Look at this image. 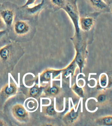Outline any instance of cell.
Segmentation results:
<instances>
[{"label":"cell","mask_w":112,"mask_h":126,"mask_svg":"<svg viewBox=\"0 0 112 126\" xmlns=\"http://www.w3.org/2000/svg\"><path fill=\"white\" fill-rule=\"evenodd\" d=\"M24 50L19 43L12 42L0 48V64L6 69L14 68L23 56Z\"/></svg>","instance_id":"cell-1"},{"label":"cell","mask_w":112,"mask_h":126,"mask_svg":"<svg viewBox=\"0 0 112 126\" xmlns=\"http://www.w3.org/2000/svg\"><path fill=\"white\" fill-rule=\"evenodd\" d=\"M62 9L67 14L73 23L75 30L74 36L77 37H81L82 33L79 26L80 14L77 0H65V4Z\"/></svg>","instance_id":"cell-2"},{"label":"cell","mask_w":112,"mask_h":126,"mask_svg":"<svg viewBox=\"0 0 112 126\" xmlns=\"http://www.w3.org/2000/svg\"><path fill=\"white\" fill-rule=\"evenodd\" d=\"M96 12L84 16H80L79 26L81 33L88 37L87 34L93 31L96 23V18L100 14Z\"/></svg>","instance_id":"cell-3"},{"label":"cell","mask_w":112,"mask_h":126,"mask_svg":"<svg viewBox=\"0 0 112 126\" xmlns=\"http://www.w3.org/2000/svg\"><path fill=\"white\" fill-rule=\"evenodd\" d=\"M18 87L13 82L8 83L0 91V105H3L11 98L16 95Z\"/></svg>","instance_id":"cell-4"},{"label":"cell","mask_w":112,"mask_h":126,"mask_svg":"<svg viewBox=\"0 0 112 126\" xmlns=\"http://www.w3.org/2000/svg\"><path fill=\"white\" fill-rule=\"evenodd\" d=\"M13 31L17 36L23 37L29 34L32 31L31 24L27 20H19L14 21Z\"/></svg>","instance_id":"cell-5"},{"label":"cell","mask_w":112,"mask_h":126,"mask_svg":"<svg viewBox=\"0 0 112 126\" xmlns=\"http://www.w3.org/2000/svg\"><path fill=\"white\" fill-rule=\"evenodd\" d=\"M12 113L14 119L21 124H26L29 121V113L21 104L14 105L12 109Z\"/></svg>","instance_id":"cell-6"},{"label":"cell","mask_w":112,"mask_h":126,"mask_svg":"<svg viewBox=\"0 0 112 126\" xmlns=\"http://www.w3.org/2000/svg\"><path fill=\"white\" fill-rule=\"evenodd\" d=\"M0 16L6 25L7 28H10L13 25L15 17V10L10 7L0 8Z\"/></svg>","instance_id":"cell-7"},{"label":"cell","mask_w":112,"mask_h":126,"mask_svg":"<svg viewBox=\"0 0 112 126\" xmlns=\"http://www.w3.org/2000/svg\"><path fill=\"white\" fill-rule=\"evenodd\" d=\"M91 6L97 12L101 13H111L112 7L103 0H87Z\"/></svg>","instance_id":"cell-8"},{"label":"cell","mask_w":112,"mask_h":126,"mask_svg":"<svg viewBox=\"0 0 112 126\" xmlns=\"http://www.w3.org/2000/svg\"><path fill=\"white\" fill-rule=\"evenodd\" d=\"M45 3L44 0H42L40 3L32 6L24 8L26 9L28 14L31 16H37L43 8Z\"/></svg>","instance_id":"cell-9"},{"label":"cell","mask_w":112,"mask_h":126,"mask_svg":"<svg viewBox=\"0 0 112 126\" xmlns=\"http://www.w3.org/2000/svg\"><path fill=\"white\" fill-rule=\"evenodd\" d=\"M51 3L54 7L58 9H62L64 6L65 0H50Z\"/></svg>","instance_id":"cell-10"},{"label":"cell","mask_w":112,"mask_h":126,"mask_svg":"<svg viewBox=\"0 0 112 126\" xmlns=\"http://www.w3.org/2000/svg\"><path fill=\"white\" fill-rule=\"evenodd\" d=\"M38 93L39 90L37 88L34 86L29 89L27 94L28 97L35 99L34 97L37 95Z\"/></svg>","instance_id":"cell-11"},{"label":"cell","mask_w":112,"mask_h":126,"mask_svg":"<svg viewBox=\"0 0 112 126\" xmlns=\"http://www.w3.org/2000/svg\"><path fill=\"white\" fill-rule=\"evenodd\" d=\"M94 99V100H95V101H96V102H98V100H97V99H96V98H94V97H90V98H88L87 99V100H86V102H85V108H86V110L88 112H90V113H94V112H96V111H97V110H98V107H96V109H95V110H94V111H90V110H89L88 108V107H87V102H88V101H89V100H90V99Z\"/></svg>","instance_id":"cell-12"},{"label":"cell","mask_w":112,"mask_h":126,"mask_svg":"<svg viewBox=\"0 0 112 126\" xmlns=\"http://www.w3.org/2000/svg\"><path fill=\"white\" fill-rule=\"evenodd\" d=\"M37 0H27L25 4L22 6V8H24L27 7L32 6L35 4V3Z\"/></svg>","instance_id":"cell-13"},{"label":"cell","mask_w":112,"mask_h":126,"mask_svg":"<svg viewBox=\"0 0 112 126\" xmlns=\"http://www.w3.org/2000/svg\"><path fill=\"white\" fill-rule=\"evenodd\" d=\"M7 27L2 18L0 16V31L6 30Z\"/></svg>","instance_id":"cell-14"},{"label":"cell","mask_w":112,"mask_h":126,"mask_svg":"<svg viewBox=\"0 0 112 126\" xmlns=\"http://www.w3.org/2000/svg\"><path fill=\"white\" fill-rule=\"evenodd\" d=\"M8 31L7 29L0 31V40L3 38L7 34Z\"/></svg>","instance_id":"cell-15"},{"label":"cell","mask_w":112,"mask_h":126,"mask_svg":"<svg viewBox=\"0 0 112 126\" xmlns=\"http://www.w3.org/2000/svg\"><path fill=\"white\" fill-rule=\"evenodd\" d=\"M94 80V81H95V85H94V86H91L90 85H89V84H87V85H88V86L89 87L91 88H94L96 86H97V80H96V79H95V78H90V79L88 81H90L91 80Z\"/></svg>","instance_id":"cell-16"},{"label":"cell","mask_w":112,"mask_h":126,"mask_svg":"<svg viewBox=\"0 0 112 126\" xmlns=\"http://www.w3.org/2000/svg\"><path fill=\"white\" fill-rule=\"evenodd\" d=\"M54 108L55 111L56 112H57V113H61L63 112L62 110H61V111H59V110H58L57 109H56V98H55V97L54 98Z\"/></svg>","instance_id":"cell-17"},{"label":"cell","mask_w":112,"mask_h":126,"mask_svg":"<svg viewBox=\"0 0 112 126\" xmlns=\"http://www.w3.org/2000/svg\"><path fill=\"white\" fill-rule=\"evenodd\" d=\"M6 122L2 119H0V126H7Z\"/></svg>","instance_id":"cell-18"},{"label":"cell","mask_w":112,"mask_h":126,"mask_svg":"<svg viewBox=\"0 0 112 126\" xmlns=\"http://www.w3.org/2000/svg\"><path fill=\"white\" fill-rule=\"evenodd\" d=\"M70 77V88H71V73H70L68 76L66 77V78L67 79L68 77Z\"/></svg>","instance_id":"cell-19"},{"label":"cell","mask_w":112,"mask_h":126,"mask_svg":"<svg viewBox=\"0 0 112 126\" xmlns=\"http://www.w3.org/2000/svg\"><path fill=\"white\" fill-rule=\"evenodd\" d=\"M103 0L109 6H112V0Z\"/></svg>","instance_id":"cell-20"},{"label":"cell","mask_w":112,"mask_h":126,"mask_svg":"<svg viewBox=\"0 0 112 126\" xmlns=\"http://www.w3.org/2000/svg\"><path fill=\"white\" fill-rule=\"evenodd\" d=\"M81 112H83V98H81Z\"/></svg>","instance_id":"cell-21"},{"label":"cell","mask_w":112,"mask_h":126,"mask_svg":"<svg viewBox=\"0 0 112 126\" xmlns=\"http://www.w3.org/2000/svg\"><path fill=\"white\" fill-rule=\"evenodd\" d=\"M53 74L52 73L51 74V88L53 87Z\"/></svg>","instance_id":"cell-22"},{"label":"cell","mask_w":112,"mask_h":126,"mask_svg":"<svg viewBox=\"0 0 112 126\" xmlns=\"http://www.w3.org/2000/svg\"><path fill=\"white\" fill-rule=\"evenodd\" d=\"M60 87H62V74H60Z\"/></svg>","instance_id":"cell-23"},{"label":"cell","mask_w":112,"mask_h":126,"mask_svg":"<svg viewBox=\"0 0 112 126\" xmlns=\"http://www.w3.org/2000/svg\"><path fill=\"white\" fill-rule=\"evenodd\" d=\"M70 99L72 105V106L73 108L74 111V112H75L76 109L75 108V107L74 105L73 102V101L71 97H70Z\"/></svg>","instance_id":"cell-24"},{"label":"cell","mask_w":112,"mask_h":126,"mask_svg":"<svg viewBox=\"0 0 112 126\" xmlns=\"http://www.w3.org/2000/svg\"><path fill=\"white\" fill-rule=\"evenodd\" d=\"M71 100L70 99V97H69V112H70L71 110Z\"/></svg>","instance_id":"cell-25"},{"label":"cell","mask_w":112,"mask_h":126,"mask_svg":"<svg viewBox=\"0 0 112 126\" xmlns=\"http://www.w3.org/2000/svg\"><path fill=\"white\" fill-rule=\"evenodd\" d=\"M97 75V73H89V76H88V81L90 79V76L91 75Z\"/></svg>","instance_id":"cell-26"},{"label":"cell","mask_w":112,"mask_h":126,"mask_svg":"<svg viewBox=\"0 0 112 126\" xmlns=\"http://www.w3.org/2000/svg\"><path fill=\"white\" fill-rule=\"evenodd\" d=\"M81 102V98H80V100H79L78 103L77 107V108L76 109V112H77V111L78 108V107L79 106V105L80 103Z\"/></svg>","instance_id":"cell-27"},{"label":"cell","mask_w":112,"mask_h":126,"mask_svg":"<svg viewBox=\"0 0 112 126\" xmlns=\"http://www.w3.org/2000/svg\"><path fill=\"white\" fill-rule=\"evenodd\" d=\"M60 79H53V81H60Z\"/></svg>","instance_id":"cell-28"},{"label":"cell","mask_w":112,"mask_h":126,"mask_svg":"<svg viewBox=\"0 0 112 126\" xmlns=\"http://www.w3.org/2000/svg\"><path fill=\"white\" fill-rule=\"evenodd\" d=\"M43 83H48V82H45V81H44L43 82Z\"/></svg>","instance_id":"cell-29"},{"label":"cell","mask_w":112,"mask_h":126,"mask_svg":"<svg viewBox=\"0 0 112 126\" xmlns=\"http://www.w3.org/2000/svg\"><path fill=\"white\" fill-rule=\"evenodd\" d=\"M1 6H2V4H1L0 3V8L1 7Z\"/></svg>","instance_id":"cell-30"}]
</instances>
